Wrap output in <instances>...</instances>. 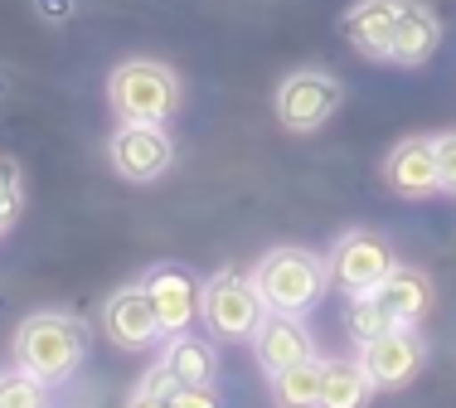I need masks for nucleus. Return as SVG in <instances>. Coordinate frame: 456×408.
I'll use <instances>...</instances> for the list:
<instances>
[{
	"mask_svg": "<svg viewBox=\"0 0 456 408\" xmlns=\"http://www.w3.org/2000/svg\"><path fill=\"white\" fill-rule=\"evenodd\" d=\"M253 287H257V297H263L267 311L301 316V311H311L325 297L330 267H325V257H316L311 249H273L253 267Z\"/></svg>",
	"mask_w": 456,
	"mask_h": 408,
	"instance_id": "1",
	"label": "nucleus"
},
{
	"mask_svg": "<svg viewBox=\"0 0 456 408\" xmlns=\"http://www.w3.org/2000/svg\"><path fill=\"white\" fill-rule=\"evenodd\" d=\"M107 102L122 122L166 126L180 112V78L156 59H126L107 78Z\"/></svg>",
	"mask_w": 456,
	"mask_h": 408,
	"instance_id": "2",
	"label": "nucleus"
},
{
	"mask_svg": "<svg viewBox=\"0 0 456 408\" xmlns=\"http://www.w3.org/2000/svg\"><path fill=\"white\" fill-rule=\"evenodd\" d=\"M10 355H15V370L53 384L73 374V364L83 360V326L73 316H59V311H35V316L20 321Z\"/></svg>",
	"mask_w": 456,
	"mask_h": 408,
	"instance_id": "3",
	"label": "nucleus"
},
{
	"mask_svg": "<svg viewBox=\"0 0 456 408\" xmlns=\"http://www.w3.org/2000/svg\"><path fill=\"white\" fill-rule=\"evenodd\" d=\"M267 306L257 297L253 277L243 273H214L200 292V321L214 340H253V330L263 326Z\"/></svg>",
	"mask_w": 456,
	"mask_h": 408,
	"instance_id": "4",
	"label": "nucleus"
},
{
	"mask_svg": "<svg viewBox=\"0 0 456 408\" xmlns=\"http://www.w3.org/2000/svg\"><path fill=\"white\" fill-rule=\"evenodd\" d=\"M325 267H330V282L340 287V292H374V287L398 267V257H394V249H388L379 233L350 229V233H340V239H335Z\"/></svg>",
	"mask_w": 456,
	"mask_h": 408,
	"instance_id": "5",
	"label": "nucleus"
},
{
	"mask_svg": "<svg viewBox=\"0 0 456 408\" xmlns=\"http://www.w3.org/2000/svg\"><path fill=\"white\" fill-rule=\"evenodd\" d=\"M340 98H345V88L330 78V73H316V69L291 73V78H281V88H277V117H281L287 132L306 136V132H316V126L330 122Z\"/></svg>",
	"mask_w": 456,
	"mask_h": 408,
	"instance_id": "6",
	"label": "nucleus"
},
{
	"mask_svg": "<svg viewBox=\"0 0 456 408\" xmlns=\"http://www.w3.org/2000/svg\"><path fill=\"white\" fill-rule=\"evenodd\" d=\"M175 160V142L166 126H146V122H122V132L112 136V170L132 185H151L160 180Z\"/></svg>",
	"mask_w": 456,
	"mask_h": 408,
	"instance_id": "7",
	"label": "nucleus"
},
{
	"mask_svg": "<svg viewBox=\"0 0 456 408\" xmlns=\"http://www.w3.org/2000/svg\"><path fill=\"white\" fill-rule=\"evenodd\" d=\"M360 364L374 389H403L422 370V336L412 326L384 330L379 340H364L360 346Z\"/></svg>",
	"mask_w": 456,
	"mask_h": 408,
	"instance_id": "8",
	"label": "nucleus"
},
{
	"mask_svg": "<svg viewBox=\"0 0 456 408\" xmlns=\"http://www.w3.org/2000/svg\"><path fill=\"white\" fill-rule=\"evenodd\" d=\"M146 297H151V311H156V326L160 336H180L190 330V321L200 316V292L204 287L194 282V273H184L175 263H160L146 273Z\"/></svg>",
	"mask_w": 456,
	"mask_h": 408,
	"instance_id": "9",
	"label": "nucleus"
},
{
	"mask_svg": "<svg viewBox=\"0 0 456 408\" xmlns=\"http://www.w3.org/2000/svg\"><path fill=\"white\" fill-rule=\"evenodd\" d=\"M102 326H107V336H112V346H122V350H146L160 340L156 311H151V297L141 282L112 292V302L102 306Z\"/></svg>",
	"mask_w": 456,
	"mask_h": 408,
	"instance_id": "10",
	"label": "nucleus"
},
{
	"mask_svg": "<svg viewBox=\"0 0 456 408\" xmlns=\"http://www.w3.org/2000/svg\"><path fill=\"white\" fill-rule=\"evenodd\" d=\"M384 180H388V190L403 195V200L437 195V151H432V136H408V142H398L384 160Z\"/></svg>",
	"mask_w": 456,
	"mask_h": 408,
	"instance_id": "11",
	"label": "nucleus"
},
{
	"mask_svg": "<svg viewBox=\"0 0 456 408\" xmlns=\"http://www.w3.org/2000/svg\"><path fill=\"white\" fill-rule=\"evenodd\" d=\"M442 45V25L422 0H398V25H394V49L388 63L394 69H422Z\"/></svg>",
	"mask_w": 456,
	"mask_h": 408,
	"instance_id": "12",
	"label": "nucleus"
},
{
	"mask_svg": "<svg viewBox=\"0 0 456 408\" xmlns=\"http://www.w3.org/2000/svg\"><path fill=\"white\" fill-rule=\"evenodd\" d=\"M253 350H257V364H263L267 374H277V370H287V364H301V360L316 355L306 326H301L297 316H287V311H267L263 326L253 330Z\"/></svg>",
	"mask_w": 456,
	"mask_h": 408,
	"instance_id": "13",
	"label": "nucleus"
},
{
	"mask_svg": "<svg viewBox=\"0 0 456 408\" xmlns=\"http://www.w3.org/2000/svg\"><path fill=\"white\" fill-rule=\"evenodd\" d=\"M394 25H398V0H360V5L340 20V35L350 39L364 59L388 63V49H394Z\"/></svg>",
	"mask_w": 456,
	"mask_h": 408,
	"instance_id": "14",
	"label": "nucleus"
},
{
	"mask_svg": "<svg viewBox=\"0 0 456 408\" xmlns=\"http://www.w3.org/2000/svg\"><path fill=\"white\" fill-rule=\"evenodd\" d=\"M374 302L388 311L394 326H418L432 306V282L418 273V267H394L384 282L374 287Z\"/></svg>",
	"mask_w": 456,
	"mask_h": 408,
	"instance_id": "15",
	"label": "nucleus"
},
{
	"mask_svg": "<svg viewBox=\"0 0 456 408\" xmlns=\"http://www.w3.org/2000/svg\"><path fill=\"white\" fill-rule=\"evenodd\" d=\"M160 364L175 374V384H214V379H219V355H214V346H209V340H200V336H190V330L170 336Z\"/></svg>",
	"mask_w": 456,
	"mask_h": 408,
	"instance_id": "16",
	"label": "nucleus"
},
{
	"mask_svg": "<svg viewBox=\"0 0 456 408\" xmlns=\"http://www.w3.org/2000/svg\"><path fill=\"white\" fill-rule=\"evenodd\" d=\"M273 379V404L277 408H321V379H325V360H301L287 370L267 374Z\"/></svg>",
	"mask_w": 456,
	"mask_h": 408,
	"instance_id": "17",
	"label": "nucleus"
},
{
	"mask_svg": "<svg viewBox=\"0 0 456 408\" xmlns=\"http://www.w3.org/2000/svg\"><path fill=\"white\" fill-rule=\"evenodd\" d=\"M369 384L360 360H325V379H321V408H369Z\"/></svg>",
	"mask_w": 456,
	"mask_h": 408,
	"instance_id": "18",
	"label": "nucleus"
},
{
	"mask_svg": "<svg viewBox=\"0 0 456 408\" xmlns=\"http://www.w3.org/2000/svg\"><path fill=\"white\" fill-rule=\"evenodd\" d=\"M345 330H350L354 340H379L384 330H394V321H388V311L374 302V292H350V306H345Z\"/></svg>",
	"mask_w": 456,
	"mask_h": 408,
	"instance_id": "19",
	"label": "nucleus"
},
{
	"mask_svg": "<svg viewBox=\"0 0 456 408\" xmlns=\"http://www.w3.org/2000/svg\"><path fill=\"white\" fill-rule=\"evenodd\" d=\"M0 408H49V394H45V379L15 370L0 379Z\"/></svg>",
	"mask_w": 456,
	"mask_h": 408,
	"instance_id": "20",
	"label": "nucleus"
},
{
	"mask_svg": "<svg viewBox=\"0 0 456 408\" xmlns=\"http://www.w3.org/2000/svg\"><path fill=\"white\" fill-rule=\"evenodd\" d=\"M20 204H25V190H20V166L10 156H0V229L20 219Z\"/></svg>",
	"mask_w": 456,
	"mask_h": 408,
	"instance_id": "21",
	"label": "nucleus"
},
{
	"mask_svg": "<svg viewBox=\"0 0 456 408\" xmlns=\"http://www.w3.org/2000/svg\"><path fill=\"white\" fill-rule=\"evenodd\" d=\"M432 151H437V190L456 195V132L432 136Z\"/></svg>",
	"mask_w": 456,
	"mask_h": 408,
	"instance_id": "22",
	"label": "nucleus"
},
{
	"mask_svg": "<svg viewBox=\"0 0 456 408\" xmlns=\"http://www.w3.org/2000/svg\"><path fill=\"white\" fill-rule=\"evenodd\" d=\"M170 408H224L219 394H214V384H180Z\"/></svg>",
	"mask_w": 456,
	"mask_h": 408,
	"instance_id": "23",
	"label": "nucleus"
},
{
	"mask_svg": "<svg viewBox=\"0 0 456 408\" xmlns=\"http://www.w3.org/2000/svg\"><path fill=\"white\" fill-rule=\"evenodd\" d=\"M73 0H35V15L49 20V25H63V20H73Z\"/></svg>",
	"mask_w": 456,
	"mask_h": 408,
	"instance_id": "24",
	"label": "nucleus"
},
{
	"mask_svg": "<svg viewBox=\"0 0 456 408\" xmlns=\"http://www.w3.org/2000/svg\"><path fill=\"white\" fill-rule=\"evenodd\" d=\"M126 408H170V399H166V394H151V389H136Z\"/></svg>",
	"mask_w": 456,
	"mask_h": 408,
	"instance_id": "25",
	"label": "nucleus"
},
{
	"mask_svg": "<svg viewBox=\"0 0 456 408\" xmlns=\"http://www.w3.org/2000/svg\"><path fill=\"white\" fill-rule=\"evenodd\" d=\"M0 233H5V229H0Z\"/></svg>",
	"mask_w": 456,
	"mask_h": 408,
	"instance_id": "26",
	"label": "nucleus"
}]
</instances>
